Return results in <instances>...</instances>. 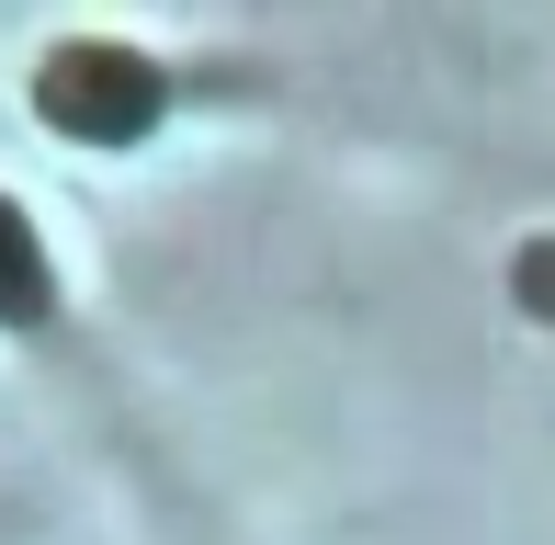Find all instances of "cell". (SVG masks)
<instances>
[{
    "mask_svg": "<svg viewBox=\"0 0 555 545\" xmlns=\"http://www.w3.org/2000/svg\"><path fill=\"white\" fill-rule=\"evenodd\" d=\"M46 126H68V137H147L159 126V68L137 58V46H57L46 58Z\"/></svg>",
    "mask_w": 555,
    "mask_h": 545,
    "instance_id": "obj_1",
    "label": "cell"
},
{
    "mask_svg": "<svg viewBox=\"0 0 555 545\" xmlns=\"http://www.w3.org/2000/svg\"><path fill=\"white\" fill-rule=\"evenodd\" d=\"M57 307V272H46V239L0 205V318H46Z\"/></svg>",
    "mask_w": 555,
    "mask_h": 545,
    "instance_id": "obj_2",
    "label": "cell"
},
{
    "mask_svg": "<svg viewBox=\"0 0 555 545\" xmlns=\"http://www.w3.org/2000/svg\"><path fill=\"white\" fill-rule=\"evenodd\" d=\"M521 307L555 318V239H544V251H521Z\"/></svg>",
    "mask_w": 555,
    "mask_h": 545,
    "instance_id": "obj_3",
    "label": "cell"
}]
</instances>
